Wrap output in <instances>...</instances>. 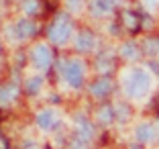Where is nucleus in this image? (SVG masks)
<instances>
[{
	"instance_id": "obj_1",
	"label": "nucleus",
	"mask_w": 159,
	"mask_h": 149,
	"mask_svg": "<svg viewBox=\"0 0 159 149\" xmlns=\"http://www.w3.org/2000/svg\"><path fill=\"white\" fill-rule=\"evenodd\" d=\"M122 88H125V94L129 98L141 100L151 90V74L147 70H143V68H133L122 78Z\"/></svg>"
},
{
	"instance_id": "obj_2",
	"label": "nucleus",
	"mask_w": 159,
	"mask_h": 149,
	"mask_svg": "<svg viewBox=\"0 0 159 149\" xmlns=\"http://www.w3.org/2000/svg\"><path fill=\"white\" fill-rule=\"evenodd\" d=\"M71 33H74L71 19L67 14H57V19L53 21V25L47 31V37H49L51 43H55V45H66L71 39Z\"/></svg>"
},
{
	"instance_id": "obj_3",
	"label": "nucleus",
	"mask_w": 159,
	"mask_h": 149,
	"mask_svg": "<svg viewBox=\"0 0 159 149\" xmlns=\"http://www.w3.org/2000/svg\"><path fill=\"white\" fill-rule=\"evenodd\" d=\"M63 78L70 84V88H74V90L82 88V84H84V80H86V65L80 59L66 61V65H63Z\"/></svg>"
},
{
	"instance_id": "obj_4",
	"label": "nucleus",
	"mask_w": 159,
	"mask_h": 149,
	"mask_svg": "<svg viewBox=\"0 0 159 149\" xmlns=\"http://www.w3.org/2000/svg\"><path fill=\"white\" fill-rule=\"evenodd\" d=\"M31 59H33L37 70H47V68L53 63V53H51V49H49V45H45V43L35 45L33 51H31Z\"/></svg>"
},
{
	"instance_id": "obj_5",
	"label": "nucleus",
	"mask_w": 159,
	"mask_h": 149,
	"mask_svg": "<svg viewBox=\"0 0 159 149\" xmlns=\"http://www.w3.org/2000/svg\"><path fill=\"white\" fill-rule=\"evenodd\" d=\"M112 88H114L112 80L106 78V76H100L98 80H94L92 84H90V94L94 98H106L108 94L112 92Z\"/></svg>"
},
{
	"instance_id": "obj_6",
	"label": "nucleus",
	"mask_w": 159,
	"mask_h": 149,
	"mask_svg": "<svg viewBox=\"0 0 159 149\" xmlns=\"http://www.w3.org/2000/svg\"><path fill=\"white\" fill-rule=\"evenodd\" d=\"M74 43H75V49H78L80 53H90L94 47H96V37H94L92 31H80L78 35H75Z\"/></svg>"
},
{
	"instance_id": "obj_7",
	"label": "nucleus",
	"mask_w": 159,
	"mask_h": 149,
	"mask_svg": "<svg viewBox=\"0 0 159 149\" xmlns=\"http://www.w3.org/2000/svg\"><path fill=\"white\" fill-rule=\"evenodd\" d=\"M37 125L41 127L43 131H53L57 125H59V119H57V112L53 108H45L37 114Z\"/></svg>"
},
{
	"instance_id": "obj_8",
	"label": "nucleus",
	"mask_w": 159,
	"mask_h": 149,
	"mask_svg": "<svg viewBox=\"0 0 159 149\" xmlns=\"http://www.w3.org/2000/svg\"><path fill=\"white\" fill-rule=\"evenodd\" d=\"M75 137L82 139L84 143H90V141L94 139V127L88 119L78 117V121H75Z\"/></svg>"
},
{
	"instance_id": "obj_9",
	"label": "nucleus",
	"mask_w": 159,
	"mask_h": 149,
	"mask_svg": "<svg viewBox=\"0 0 159 149\" xmlns=\"http://www.w3.org/2000/svg\"><path fill=\"white\" fill-rule=\"evenodd\" d=\"M37 33V27H35L33 21L29 19H23L16 23V27H14V35H16V39H20V41H25V39H31Z\"/></svg>"
},
{
	"instance_id": "obj_10",
	"label": "nucleus",
	"mask_w": 159,
	"mask_h": 149,
	"mask_svg": "<svg viewBox=\"0 0 159 149\" xmlns=\"http://www.w3.org/2000/svg\"><path fill=\"white\" fill-rule=\"evenodd\" d=\"M112 8H114L112 0H92L90 2V12L94 16H106L112 12Z\"/></svg>"
},
{
	"instance_id": "obj_11",
	"label": "nucleus",
	"mask_w": 159,
	"mask_h": 149,
	"mask_svg": "<svg viewBox=\"0 0 159 149\" xmlns=\"http://www.w3.org/2000/svg\"><path fill=\"white\" fill-rule=\"evenodd\" d=\"M118 53H120L122 59L133 61V59H137V57L141 55V47L137 45L135 41H125V43L120 45V49H118Z\"/></svg>"
},
{
	"instance_id": "obj_12",
	"label": "nucleus",
	"mask_w": 159,
	"mask_h": 149,
	"mask_svg": "<svg viewBox=\"0 0 159 149\" xmlns=\"http://www.w3.org/2000/svg\"><path fill=\"white\" fill-rule=\"evenodd\" d=\"M135 139L139 143H151L153 141V125L151 123H141L135 129Z\"/></svg>"
},
{
	"instance_id": "obj_13",
	"label": "nucleus",
	"mask_w": 159,
	"mask_h": 149,
	"mask_svg": "<svg viewBox=\"0 0 159 149\" xmlns=\"http://www.w3.org/2000/svg\"><path fill=\"white\" fill-rule=\"evenodd\" d=\"M96 121L104 127H110L114 123V108L110 104H102L98 108V112H96Z\"/></svg>"
},
{
	"instance_id": "obj_14",
	"label": "nucleus",
	"mask_w": 159,
	"mask_h": 149,
	"mask_svg": "<svg viewBox=\"0 0 159 149\" xmlns=\"http://www.w3.org/2000/svg\"><path fill=\"white\" fill-rule=\"evenodd\" d=\"M96 70H98V74H100V76L110 74V72L114 70V59H112L110 55H106V53L98 55V59H96Z\"/></svg>"
},
{
	"instance_id": "obj_15",
	"label": "nucleus",
	"mask_w": 159,
	"mask_h": 149,
	"mask_svg": "<svg viewBox=\"0 0 159 149\" xmlns=\"http://www.w3.org/2000/svg\"><path fill=\"white\" fill-rule=\"evenodd\" d=\"M141 51L145 53V55H149V57L159 55V39H157V37H147L145 41H143Z\"/></svg>"
},
{
	"instance_id": "obj_16",
	"label": "nucleus",
	"mask_w": 159,
	"mask_h": 149,
	"mask_svg": "<svg viewBox=\"0 0 159 149\" xmlns=\"http://www.w3.org/2000/svg\"><path fill=\"white\" fill-rule=\"evenodd\" d=\"M114 108V121L118 123H129L131 121V108L126 106V104H118V106H112Z\"/></svg>"
},
{
	"instance_id": "obj_17",
	"label": "nucleus",
	"mask_w": 159,
	"mask_h": 149,
	"mask_svg": "<svg viewBox=\"0 0 159 149\" xmlns=\"http://www.w3.org/2000/svg\"><path fill=\"white\" fill-rule=\"evenodd\" d=\"M122 25L126 29H131V31H137L139 29V14L131 12V10H125L122 12Z\"/></svg>"
},
{
	"instance_id": "obj_18",
	"label": "nucleus",
	"mask_w": 159,
	"mask_h": 149,
	"mask_svg": "<svg viewBox=\"0 0 159 149\" xmlns=\"http://www.w3.org/2000/svg\"><path fill=\"white\" fill-rule=\"evenodd\" d=\"M16 98V88L14 86H2L0 88V104H10Z\"/></svg>"
},
{
	"instance_id": "obj_19",
	"label": "nucleus",
	"mask_w": 159,
	"mask_h": 149,
	"mask_svg": "<svg viewBox=\"0 0 159 149\" xmlns=\"http://www.w3.org/2000/svg\"><path fill=\"white\" fill-rule=\"evenodd\" d=\"M25 88H27L29 94H37L39 90L43 88V78H41V76H33V78H29L27 84H25Z\"/></svg>"
},
{
	"instance_id": "obj_20",
	"label": "nucleus",
	"mask_w": 159,
	"mask_h": 149,
	"mask_svg": "<svg viewBox=\"0 0 159 149\" xmlns=\"http://www.w3.org/2000/svg\"><path fill=\"white\" fill-rule=\"evenodd\" d=\"M23 10L27 14H37L39 12V0H25L23 2Z\"/></svg>"
},
{
	"instance_id": "obj_21",
	"label": "nucleus",
	"mask_w": 159,
	"mask_h": 149,
	"mask_svg": "<svg viewBox=\"0 0 159 149\" xmlns=\"http://www.w3.org/2000/svg\"><path fill=\"white\" fill-rule=\"evenodd\" d=\"M66 6L70 12H80L84 8V0H66Z\"/></svg>"
},
{
	"instance_id": "obj_22",
	"label": "nucleus",
	"mask_w": 159,
	"mask_h": 149,
	"mask_svg": "<svg viewBox=\"0 0 159 149\" xmlns=\"http://www.w3.org/2000/svg\"><path fill=\"white\" fill-rule=\"evenodd\" d=\"M151 125H153V141H159V119Z\"/></svg>"
},
{
	"instance_id": "obj_23",
	"label": "nucleus",
	"mask_w": 159,
	"mask_h": 149,
	"mask_svg": "<svg viewBox=\"0 0 159 149\" xmlns=\"http://www.w3.org/2000/svg\"><path fill=\"white\" fill-rule=\"evenodd\" d=\"M151 70H153V72H155V76L159 78V61H153V63H151Z\"/></svg>"
},
{
	"instance_id": "obj_24",
	"label": "nucleus",
	"mask_w": 159,
	"mask_h": 149,
	"mask_svg": "<svg viewBox=\"0 0 159 149\" xmlns=\"http://www.w3.org/2000/svg\"><path fill=\"white\" fill-rule=\"evenodd\" d=\"M157 2H159V0H145V4L149 6V8H151V6H155V4H157Z\"/></svg>"
},
{
	"instance_id": "obj_25",
	"label": "nucleus",
	"mask_w": 159,
	"mask_h": 149,
	"mask_svg": "<svg viewBox=\"0 0 159 149\" xmlns=\"http://www.w3.org/2000/svg\"><path fill=\"white\" fill-rule=\"evenodd\" d=\"M157 100H159V94H157Z\"/></svg>"
}]
</instances>
